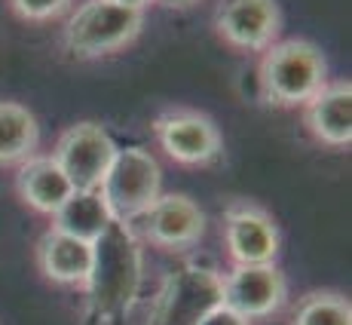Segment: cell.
Here are the masks:
<instances>
[{
  "label": "cell",
  "mask_w": 352,
  "mask_h": 325,
  "mask_svg": "<svg viewBox=\"0 0 352 325\" xmlns=\"http://www.w3.org/2000/svg\"><path fill=\"white\" fill-rule=\"evenodd\" d=\"M19 196L40 215H56L62 209V202L74 193L71 181L65 178V172L56 166L52 157H28L19 166L16 175Z\"/></svg>",
  "instance_id": "5bb4252c"
},
{
  "label": "cell",
  "mask_w": 352,
  "mask_h": 325,
  "mask_svg": "<svg viewBox=\"0 0 352 325\" xmlns=\"http://www.w3.org/2000/svg\"><path fill=\"white\" fill-rule=\"evenodd\" d=\"M324 59L307 40H282L267 46L261 62L263 96L276 105H307L324 86Z\"/></svg>",
  "instance_id": "3957f363"
},
{
  "label": "cell",
  "mask_w": 352,
  "mask_h": 325,
  "mask_svg": "<svg viewBox=\"0 0 352 325\" xmlns=\"http://www.w3.org/2000/svg\"><path fill=\"white\" fill-rule=\"evenodd\" d=\"M71 0H10L16 16L28 19V22H46V19L58 16Z\"/></svg>",
  "instance_id": "ac0fdd59"
},
{
  "label": "cell",
  "mask_w": 352,
  "mask_h": 325,
  "mask_svg": "<svg viewBox=\"0 0 352 325\" xmlns=\"http://www.w3.org/2000/svg\"><path fill=\"white\" fill-rule=\"evenodd\" d=\"M141 246L132 224L111 221L92 242V267L86 276V316L113 325L132 310L141 292Z\"/></svg>",
  "instance_id": "6da1fadb"
},
{
  "label": "cell",
  "mask_w": 352,
  "mask_h": 325,
  "mask_svg": "<svg viewBox=\"0 0 352 325\" xmlns=\"http://www.w3.org/2000/svg\"><path fill=\"white\" fill-rule=\"evenodd\" d=\"M111 3H120V6H129V10H144L151 0H111Z\"/></svg>",
  "instance_id": "ffe728a7"
},
{
  "label": "cell",
  "mask_w": 352,
  "mask_h": 325,
  "mask_svg": "<svg viewBox=\"0 0 352 325\" xmlns=\"http://www.w3.org/2000/svg\"><path fill=\"white\" fill-rule=\"evenodd\" d=\"M291 325H352V307L337 292H313L297 304Z\"/></svg>",
  "instance_id": "e0dca14e"
},
{
  "label": "cell",
  "mask_w": 352,
  "mask_h": 325,
  "mask_svg": "<svg viewBox=\"0 0 352 325\" xmlns=\"http://www.w3.org/2000/svg\"><path fill=\"white\" fill-rule=\"evenodd\" d=\"M160 162L144 147H117L98 193L113 221L135 224L160 196Z\"/></svg>",
  "instance_id": "7a4b0ae2"
},
{
  "label": "cell",
  "mask_w": 352,
  "mask_h": 325,
  "mask_svg": "<svg viewBox=\"0 0 352 325\" xmlns=\"http://www.w3.org/2000/svg\"><path fill=\"white\" fill-rule=\"evenodd\" d=\"M37 267L43 276L58 286H83L92 267V242H83L77 236L46 230L37 242Z\"/></svg>",
  "instance_id": "7c38bea8"
},
{
  "label": "cell",
  "mask_w": 352,
  "mask_h": 325,
  "mask_svg": "<svg viewBox=\"0 0 352 325\" xmlns=\"http://www.w3.org/2000/svg\"><path fill=\"white\" fill-rule=\"evenodd\" d=\"M138 31L141 10H129L111 0H86L67 22L65 46L77 59H98L129 46Z\"/></svg>",
  "instance_id": "277c9868"
},
{
  "label": "cell",
  "mask_w": 352,
  "mask_h": 325,
  "mask_svg": "<svg viewBox=\"0 0 352 325\" xmlns=\"http://www.w3.org/2000/svg\"><path fill=\"white\" fill-rule=\"evenodd\" d=\"M111 221L113 218L98 191H74L62 202V209L52 215V230L77 236L83 242H96Z\"/></svg>",
  "instance_id": "9a60e30c"
},
{
  "label": "cell",
  "mask_w": 352,
  "mask_h": 325,
  "mask_svg": "<svg viewBox=\"0 0 352 325\" xmlns=\"http://www.w3.org/2000/svg\"><path fill=\"white\" fill-rule=\"evenodd\" d=\"M307 126L319 141L331 147H349L352 141V86H322L307 101Z\"/></svg>",
  "instance_id": "4fadbf2b"
},
{
  "label": "cell",
  "mask_w": 352,
  "mask_h": 325,
  "mask_svg": "<svg viewBox=\"0 0 352 325\" xmlns=\"http://www.w3.org/2000/svg\"><path fill=\"white\" fill-rule=\"evenodd\" d=\"M37 141L40 129L28 107L16 101H0V166H12V162L34 157Z\"/></svg>",
  "instance_id": "2e32d148"
},
{
  "label": "cell",
  "mask_w": 352,
  "mask_h": 325,
  "mask_svg": "<svg viewBox=\"0 0 352 325\" xmlns=\"http://www.w3.org/2000/svg\"><path fill=\"white\" fill-rule=\"evenodd\" d=\"M196 325H252V319H245V316H239L236 310H230L227 304H218V307H212L206 316H202Z\"/></svg>",
  "instance_id": "d6986e66"
},
{
  "label": "cell",
  "mask_w": 352,
  "mask_h": 325,
  "mask_svg": "<svg viewBox=\"0 0 352 325\" xmlns=\"http://www.w3.org/2000/svg\"><path fill=\"white\" fill-rule=\"evenodd\" d=\"M162 151L184 166H208L221 157V132L206 114L168 111L153 123Z\"/></svg>",
  "instance_id": "ba28073f"
},
{
  "label": "cell",
  "mask_w": 352,
  "mask_h": 325,
  "mask_svg": "<svg viewBox=\"0 0 352 325\" xmlns=\"http://www.w3.org/2000/svg\"><path fill=\"white\" fill-rule=\"evenodd\" d=\"M141 236L162 249H187L206 230V215L190 196L160 193L153 206L138 218Z\"/></svg>",
  "instance_id": "9c48e42d"
},
{
  "label": "cell",
  "mask_w": 352,
  "mask_h": 325,
  "mask_svg": "<svg viewBox=\"0 0 352 325\" xmlns=\"http://www.w3.org/2000/svg\"><path fill=\"white\" fill-rule=\"evenodd\" d=\"M221 304L245 319L270 316L285 304V276L276 264H236L224 276Z\"/></svg>",
  "instance_id": "52a82bcc"
},
{
  "label": "cell",
  "mask_w": 352,
  "mask_h": 325,
  "mask_svg": "<svg viewBox=\"0 0 352 325\" xmlns=\"http://www.w3.org/2000/svg\"><path fill=\"white\" fill-rule=\"evenodd\" d=\"M221 295L224 276L199 264H187L175 270L160 289L147 325H196L208 310L218 307Z\"/></svg>",
  "instance_id": "5b68a950"
},
{
  "label": "cell",
  "mask_w": 352,
  "mask_h": 325,
  "mask_svg": "<svg viewBox=\"0 0 352 325\" xmlns=\"http://www.w3.org/2000/svg\"><path fill=\"white\" fill-rule=\"evenodd\" d=\"M214 25L236 50H267L282 28V16L276 0H224Z\"/></svg>",
  "instance_id": "30bf717a"
},
{
  "label": "cell",
  "mask_w": 352,
  "mask_h": 325,
  "mask_svg": "<svg viewBox=\"0 0 352 325\" xmlns=\"http://www.w3.org/2000/svg\"><path fill=\"white\" fill-rule=\"evenodd\" d=\"M162 6H172V10H184V6H193L196 0H157Z\"/></svg>",
  "instance_id": "44dd1931"
},
{
  "label": "cell",
  "mask_w": 352,
  "mask_h": 325,
  "mask_svg": "<svg viewBox=\"0 0 352 325\" xmlns=\"http://www.w3.org/2000/svg\"><path fill=\"white\" fill-rule=\"evenodd\" d=\"M113 154H117V145L98 123H77L62 132L52 160L71 181L74 191H98Z\"/></svg>",
  "instance_id": "8992f818"
},
{
  "label": "cell",
  "mask_w": 352,
  "mask_h": 325,
  "mask_svg": "<svg viewBox=\"0 0 352 325\" xmlns=\"http://www.w3.org/2000/svg\"><path fill=\"white\" fill-rule=\"evenodd\" d=\"M224 240L236 264H273L279 252V230L263 209L233 202L224 218Z\"/></svg>",
  "instance_id": "8fae6325"
}]
</instances>
